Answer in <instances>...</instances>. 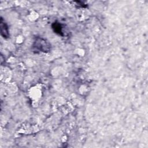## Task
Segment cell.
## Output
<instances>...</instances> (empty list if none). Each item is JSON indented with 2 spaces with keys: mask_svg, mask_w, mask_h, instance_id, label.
Listing matches in <instances>:
<instances>
[{
  "mask_svg": "<svg viewBox=\"0 0 148 148\" xmlns=\"http://www.w3.org/2000/svg\"><path fill=\"white\" fill-rule=\"evenodd\" d=\"M0 29H1V36L5 38H8L9 37V32L8 27L5 23V21L3 20V19L1 17L0 20Z\"/></svg>",
  "mask_w": 148,
  "mask_h": 148,
  "instance_id": "2",
  "label": "cell"
},
{
  "mask_svg": "<svg viewBox=\"0 0 148 148\" xmlns=\"http://www.w3.org/2000/svg\"><path fill=\"white\" fill-rule=\"evenodd\" d=\"M52 28L54 31L56 33L59 34L60 35H63V31H62V25L58 22H55L52 24Z\"/></svg>",
  "mask_w": 148,
  "mask_h": 148,
  "instance_id": "3",
  "label": "cell"
},
{
  "mask_svg": "<svg viewBox=\"0 0 148 148\" xmlns=\"http://www.w3.org/2000/svg\"><path fill=\"white\" fill-rule=\"evenodd\" d=\"M51 48V45L49 42L41 37H36L32 45V51L36 53H47L50 51Z\"/></svg>",
  "mask_w": 148,
  "mask_h": 148,
  "instance_id": "1",
  "label": "cell"
}]
</instances>
